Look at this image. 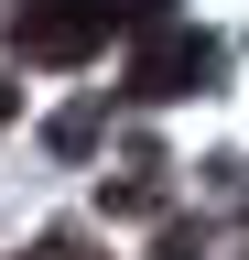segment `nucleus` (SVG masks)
<instances>
[{
	"instance_id": "1",
	"label": "nucleus",
	"mask_w": 249,
	"mask_h": 260,
	"mask_svg": "<svg viewBox=\"0 0 249 260\" xmlns=\"http://www.w3.org/2000/svg\"><path fill=\"white\" fill-rule=\"evenodd\" d=\"M163 0H11V44L33 65H87L119 22H152Z\"/></svg>"
},
{
	"instance_id": "2",
	"label": "nucleus",
	"mask_w": 249,
	"mask_h": 260,
	"mask_svg": "<svg viewBox=\"0 0 249 260\" xmlns=\"http://www.w3.org/2000/svg\"><path fill=\"white\" fill-rule=\"evenodd\" d=\"M195 87H217V44L184 22H152L130 54V98H195Z\"/></svg>"
},
{
	"instance_id": "3",
	"label": "nucleus",
	"mask_w": 249,
	"mask_h": 260,
	"mask_svg": "<svg viewBox=\"0 0 249 260\" xmlns=\"http://www.w3.org/2000/svg\"><path fill=\"white\" fill-rule=\"evenodd\" d=\"M33 260H87V249H76V239H44V249H33Z\"/></svg>"
},
{
	"instance_id": "4",
	"label": "nucleus",
	"mask_w": 249,
	"mask_h": 260,
	"mask_svg": "<svg viewBox=\"0 0 249 260\" xmlns=\"http://www.w3.org/2000/svg\"><path fill=\"white\" fill-rule=\"evenodd\" d=\"M11 109H22V87H11V76H0V130H11Z\"/></svg>"
}]
</instances>
